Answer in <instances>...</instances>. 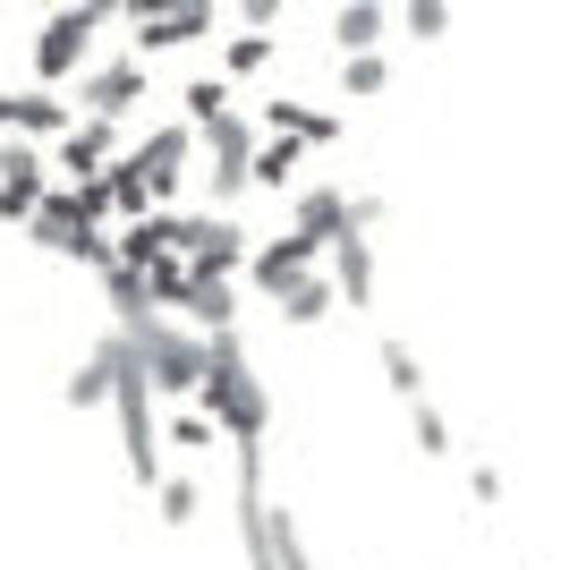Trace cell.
I'll list each match as a JSON object with an SVG mask.
<instances>
[{
  "label": "cell",
  "mask_w": 561,
  "mask_h": 570,
  "mask_svg": "<svg viewBox=\"0 0 561 570\" xmlns=\"http://www.w3.org/2000/svg\"><path fill=\"white\" fill-rule=\"evenodd\" d=\"M332 282L350 289V307L374 298V264H366V238H357V230H332Z\"/></svg>",
  "instance_id": "cell-10"
},
{
  "label": "cell",
  "mask_w": 561,
  "mask_h": 570,
  "mask_svg": "<svg viewBox=\"0 0 561 570\" xmlns=\"http://www.w3.org/2000/svg\"><path fill=\"white\" fill-rule=\"evenodd\" d=\"M315 247H324L315 230H298V238H280V247H264V256H256V289H280V282H298L306 264H315Z\"/></svg>",
  "instance_id": "cell-11"
},
{
  "label": "cell",
  "mask_w": 561,
  "mask_h": 570,
  "mask_svg": "<svg viewBox=\"0 0 561 570\" xmlns=\"http://www.w3.org/2000/svg\"><path fill=\"white\" fill-rule=\"evenodd\" d=\"M205 26H213V0H179L163 18H137V51H179V43H196Z\"/></svg>",
  "instance_id": "cell-5"
},
{
  "label": "cell",
  "mask_w": 561,
  "mask_h": 570,
  "mask_svg": "<svg viewBox=\"0 0 561 570\" xmlns=\"http://www.w3.org/2000/svg\"><path fill=\"white\" fill-rule=\"evenodd\" d=\"M111 119H102V111H94L86 119V128H77V119H69V128H60V170H77V179H94V163H111Z\"/></svg>",
  "instance_id": "cell-7"
},
{
  "label": "cell",
  "mask_w": 561,
  "mask_h": 570,
  "mask_svg": "<svg viewBox=\"0 0 561 570\" xmlns=\"http://www.w3.org/2000/svg\"><path fill=\"white\" fill-rule=\"evenodd\" d=\"M332 43L341 51H374L383 43V0H350V9L332 18Z\"/></svg>",
  "instance_id": "cell-12"
},
{
  "label": "cell",
  "mask_w": 561,
  "mask_h": 570,
  "mask_svg": "<svg viewBox=\"0 0 561 570\" xmlns=\"http://www.w3.org/2000/svg\"><path fill=\"white\" fill-rule=\"evenodd\" d=\"M280 9H289V0H238V18H247V26H280Z\"/></svg>",
  "instance_id": "cell-19"
},
{
  "label": "cell",
  "mask_w": 561,
  "mask_h": 570,
  "mask_svg": "<svg viewBox=\"0 0 561 570\" xmlns=\"http://www.w3.org/2000/svg\"><path fill=\"white\" fill-rule=\"evenodd\" d=\"M289 170H298V145H289V137L247 154V179H264V188H289Z\"/></svg>",
  "instance_id": "cell-15"
},
{
  "label": "cell",
  "mask_w": 561,
  "mask_h": 570,
  "mask_svg": "<svg viewBox=\"0 0 561 570\" xmlns=\"http://www.w3.org/2000/svg\"><path fill=\"white\" fill-rule=\"evenodd\" d=\"M128 163H137L145 196H170L179 188V163H187V128H163V137L145 145V154H128Z\"/></svg>",
  "instance_id": "cell-8"
},
{
  "label": "cell",
  "mask_w": 561,
  "mask_h": 570,
  "mask_svg": "<svg viewBox=\"0 0 561 570\" xmlns=\"http://www.w3.org/2000/svg\"><path fill=\"white\" fill-rule=\"evenodd\" d=\"M205 137H213V196H238L247 188V154H256V128L238 111H213L205 119Z\"/></svg>",
  "instance_id": "cell-3"
},
{
  "label": "cell",
  "mask_w": 561,
  "mask_h": 570,
  "mask_svg": "<svg viewBox=\"0 0 561 570\" xmlns=\"http://www.w3.org/2000/svg\"><path fill=\"white\" fill-rule=\"evenodd\" d=\"M179 102H187V119H196V128H205L213 111H230V77H196V86H187Z\"/></svg>",
  "instance_id": "cell-17"
},
{
  "label": "cell",
  "mask_w": 561,
  "mask_h": 570,
  "mask_svg": "<svg viewBox=\"0 0 561 570\" xmlns=\"http://www.w3.org/2000/svg\"><path fill=\"white\" fill-rule=\"evenodd\" d=\"M119 18V0H60L43 18V35H35V77L43 86H60V77H77L86 69V51H94V35Z\"/></svg>",
  "instance_id": "cell-1"
},
{
  "label": "cell",
  "mask_w": 561,
  "mask_h": 570,
  "mask_svg": "<svg viewBox=\"0 0 561 570\" xmlns=\"http://www.w3.org/2000/svg\"><path fill=\"white\" fill-rule=\"evenodd\" d=\"M51 9H60V0H51Z\"/></svg>",
  "instance_id": "cell-20"
},
{
  "label": "cell",
  "mask_w": 561,
  "mask_h": 570,
  "mask_svg": "<svg viewBox=\"0 0 561 570\" xmlns=\"http://www.w3.org/2000/svg\"><path fill=\"white\" fill-rule=\"evenodd\" d=\"M0 128H26V137H60V128H69V102H51V95H0Z\"/></svg>",
  "instance_id": "cell-9"
},
{
  "label": "cell",
  "mask_w": 561,
  "mask_h": 570,
  "mask_svg": "<svg viewBox=\"0 0 561 570\" xmlns=\"http://www.w3.org/2000/svg\"><path fill=\"white\" fill-rule=\"evenodd\" d=\"M77 95H86V111L119 119V111H128V102L145 95V60H111V69H94L86 86H77Z\"/></svg>",
  "instance_id": "cell-6"
},
{
  "label": "cell",
  "mask_w": 561,
  "mask_h": 570,
  "mask_svg": "<svg viewBox=\"0 0 561 570\" xmlns=\"http://www.w3.org/2000/svg\"><path fill=\"white\" fill-rule=\"evenodd\" d=\"M264 60H273V26H247V35L222 51V69H230V77H256Z\"/></svg>",
  "instance_id": "cell-16"
},
{
  "label": "cell",
  "mask_w": 561,
  "mask_h": 570,
  "mask_svg": "<svg viewBox=\"0 0 561 570\" xmlns=\"http://www.w3.org/2000/svg\"><path fill=\"white\" fill-rule=\"evenodd\" d=\"M409 35H417V43L451 35V0H409Z\"/></svg>",
  "instance_id": "cell-18"
},
{
  "label": "cell",
  "mask_w": 561,
  "mask_h": 570,
  "mask_svg": "<svg viewBox=\"0 0 561 570\" xmlns=\"http://www.w3.org/2000/svg\"><path fill=\"white\" fill-rule=\"evenodd\" d=\"M341 86H350L357 102H374L383 86H392V69H383V51H341Z\"/></svg>",
  "instance_id": "cell-13"
},
{
  "label": "cell",
  "mask_w": 561,
  "mask_h": 570,
  "mask_svg": "<svg viewBox=\"0 0 561 570\" xmlns=\"http://www.w3.org/2000/svg\"><path fill=\"white\" fill-rule=\"evenodd\" d=\"M205 401H213V426H230L238 452H256L264 392H256V375H247V357H238L230 341H213V350H205Z\"/></svg>",
  "instance_id": "cell-2"
},
{
  "label": "cell",
  "mask_w": 561,
  "mask_h": 570,
  "mask_svg": "<svg viewBox=\"0 0 561 570\" xmlns=\"http://www.w3.org/2000/svg\"><path fill=\"white\" fill-rule=\"evenodd\" d=\"M264 119H273V128H289V137H315V145L341 137V119H332V111H306V102H273Z\"/></svg>",
  "instance_id": "cell-14"
},
{
  "label": "cell",
  "mask_w": 561,
  "mask_h": 570,
  "mask_svg": "<svg viewBox=\"0 0 561 570\" xmlns=\"http://www.w3.org/2000/svg\"><path fill=\"white\" fill-rule=\"evenodd\" d=\"M35 205H43V163H35L26 145H0V214L26 222Z\"/></svg>",
  "instance_id": "cell-4"
}]
</instances>
